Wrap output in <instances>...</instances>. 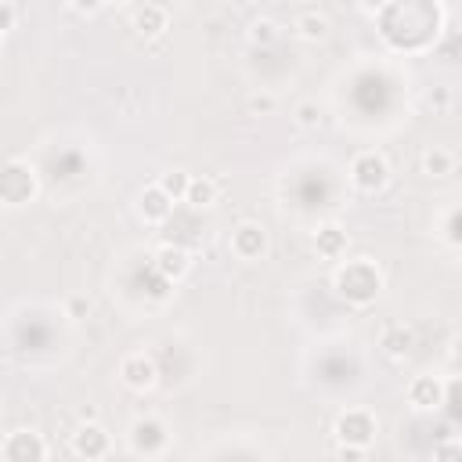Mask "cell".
Returning a JSON list of instances; mask_svg holds the SVG:
<instances>
[{
    "label": "cell",
    "instance_id": "1",
    "mask_svg": "<svg viewBox=\"0 0 462 462\" xmlns=\"http://www.w3.org/2000/svg\"><path fill=\"white\" fill-rule=\"evenodd\" d=\"M415 76L393 54H361L332 79V108L343 130L357 137H383L408 123Z\"/></svg>",
    "mask_w": 462,
    "mask_h": 462
},
{
    "label": "cell",
    "instance_id": "2",
    "mask_svg": "<svg viewBox=\"0 0 462 462\" xmlns=\"http://www.w3.org/2000/svg\"><path fill=\"white\" fill-rule=\"evenodd\" d=\"M350 202L346 173L336 159L321 152H303L289 159L278 173V209L285 220L314 231L325 220H336Z\"/></svg>",
    "mask_w": 462,
    "mask_h": 462
},
{
    "label": "cell",
    "instance_id": "3",
    "mask_svg": "<svg viewBox=\"0 0 462 462\" xmlns=\"http://www.w3.org/2000/svg\"><path fill=\"white\" fill-rule=\"evenodd\" d=\"M72 328L61 303L22 300L0 318V350L18 368L47 372L72 354Z\"/></svg>",
    "mask_w": 462,
    "mask_h": 462
},
{
    "label": "cell",
    "instance_id": "4",
    "mask_svg": "<svg viewBox=\"0 0 462 462\" xmlns=\"http://www.w3.org/2000/svg\"><path fill=\"white\" fill-rule=\"evenodd\" d=\"M40 177L43 195L54 202H72L79 199L101 173V155L94 137L79 130H54L36 141L32 155H25Z\"/></svg>",
    "mask_w": 462,
    "mask_h": 462
},
{
    "label": "cell",
    "instance_id": "5",
    "mask_svg": "<svg viewBox=\"0 0 462 462\" xmlns=\"http://www.w3.org/2000/svg\"><path fill=\"white\" fill-rule=\"evenodd\" d=\"M375 18V32L383 40V54L393 58H422L437 51L440 36L448 32V4L440 0H390L375 7H361Z\"/></svg>",
    "mask_w": 462,
    "mask_h": 462
},
{
    "label": "cell",
    "instance_id": "6",
    "mask_svg": "<svg viewBox=\"0 0 462 462\" xmlns=\"http://www.w3.org/2000/svg\"><path fill=\"white\" fill-rule=\"evenodd\" d=\"M300 375H303V386L314 397L332 401V404H350L365 390V383H368V354L346 332L321 336L303 354Z\"/></svg>",
    "mask_w": 462,
    "mask_h": 462
},
{
    "label": "cell",
    "instance_id": "7",
    "mask_svg": "<svg viewBox=\"0 0 462 462\" xmlns=\"http://www.w3.org/2000/svg\"><path fill=\"white\" fill-rule=\"evenodd\" d=\"M108 296L112 303L130 314V318H144V314H155L162 310L173 296H177V285L166 282L155 263H152V249L144 245H126L116 253L112 260V271H108Z\"/></svg>",
    "mask_w": 462,
    "mask_h": 462
},
{
    "label": "cell",
    "instance_id": "8",
    "mask_svg": "<svg viewBox=\"0 0 462 462\" xmlns=\"http://www.w3.org/2000/svg\"><path fill=\"white\" fill-rule=\"evenodd\" d=\"M148 350L155 357L159 390H166V393L184 390L202 375V346H199V339L191 332H180V328L162 332Z\"/></svg>",
    "mask_w": 462,
    "mask_h": 462
},
{
    "label": "cell",
    "instance_id": "9",
    "mask_svg": "<svg viewBox=\"0 0 462 462\" xmlns=\"http://www.w3.org/2000/svg\"><path fill=\"white\" fill-rule=\"evenodd\" d=\"M328 289L346 310H368L386 289V271L372 256H343L328 274Z\"/></svg>",
    "mask_w": 462,
    "mask_h": 462
},
{
    "label": "cell",
    "instance_id": "10",
    "mask_svg": "<svg viewBox=\"0 0 462 462\" xmlns=\"http://www.w3.org/2000/svg\"><path fill=\"white\" fill-rule=\"evenodd\" d=\"M245 79L253 83V90H267L278 94L282 87H292L300 76V54L282 40L274 47H249L245 61H242Z\"/></svg>",
    "mask_w": 462,
    "mask_h": 462
},
{
    "label": "cell",
    "instance_id": "11",
    "mask_svg": "<svg viewBox=\"0 0 462 462\" xmlns=\"http://www.w3.org/2000/svg\"><path fill=\"white\" fill-rule=\"evenodd\" d=\"M123 440H126V451H130L134 458H141V462H166V458L173 455V444H177L173 426H170L159 411H141V415H134V419L126 422Z\"/></svg>",
    "mask_w": 462,
    "mask_h": 462
},
{
    "label": "cell",
    "instance_id": "12",
    "mask_svg": "<svg viewBox=\"0 0 462 462\" xmlns=\"http://www.w3.org/2000/svg\"><path fill=\"white\" fill-rule=\"evenodd\" d=\"M40 195H43L40 177H36V170H32V162L25 155L7 159L0 166V206L4 209H22V206L36 202Z\"/></svg>",
    "mask_w": 462,
    "mask_h": 462
},
{
    "label": "cell",
    "instance_id": "13",
    "mask_svg": "<svg viewBox=\"0 0 462 462\" xmlns=\"http://www.w3.org/2000/svg\"><path fill=\"white\" fill-rule=\"evenodd\" d=\"M346 173V184H350V195H379L386 184H390V159L379 152V148H361L354 152V159L343 166Z\"/></svg>",
    "mask_w": 462,
    "mask_h": 462
},
{
    "label": "cell",
    "instance_id": "14",
    "mask_svg": "<svg viewBox=\"0 0 462 462\" xmlns=\"http://www.w3.org/2000/svg\"><path fill=\"white\" fill-rule=\"evenodd\" d=\"M332 437L336 444L343 448H361V451H372L375 437H379V415L365 404H343L336 411V422H332Z\"/></svg>",
    "mask_w": 462,
    "mask_h": 462
},
{
    "label": "cell",
    "instance_id": "15",
    "mask_svg": "<svg viewBox=\"0 0 462 462\" xmlns=\"http://www.w3.org/2000/svg\"><path fill=\"white\" fill-rule=\"evenodd\" d=\"M199 462H271V451L253 433H224L199 451Z\"/></svg>",
    "mask_w": 462,
    "mask_h": 462
},
{
    "label": "cell",
    "instance_id": "16",
    "mask_svg": "<svg viewBox=\"0 0 462 462\" xmlns=\"http://www.w3.org/2000/svg\"><path fill=\"white\" fill-rule=\"evenodd\" d=\"M0 462H51V444L40 430L18 426L0 437Z\"/></svg>",
    "mask_w": 462,
    "mask_h": 462
},
{
    "label": "cell",
    "instance_id": "17",
    "mask_svg": "<svg viewBox=\"0 0 462 462\" xmlns=\"http://www.w3.org/2000/svg\"><path fill=\"white\" fill-rule=\"evenodd\" d=\"M116 379H119L130 393H152V390H159V372H155L152 350L144 346V350L123 354L119 365H116Z\"/></svg>",
    "mask_w": 462,
    "mask_h": 462
},
{
    "label": "cell",
    "instance_id": "18",
    "mask_svg": "<svg viewBox=\"0 0 462 462\" xmlns=\"http://www.w3.org/2000/svg\"><path fill=\"white\" fill-rule=\"evenodd\" d=\"M271 249V238H267V227L260 220H238L227 235V253L242 263H256L263 260Z\"/></svg>",
    "mask_w": 462,
    "mask_h": 462
},
{
    "label": "cell",
    "instance_id": "19",
    "mask_svg": "<svg viewBox=\"0 0 462 462\" xmlns=\"http://www.w3.org/2000/svg\"><path fill=\"white\" fill-rule=\"evenodd\" d=\"M112 448H116V440H112V433H108L101 422H79V426L69 433V451H72L76 458L101 462V458L112 455Z\"/></svg>",
    "mask_w": 462,
    "mask_h": 462
},
{
    "label": "cell",
    "instance_id": "20",
    "mask_svg": "<svg viewBox=\"0 0 462 462\" xmlns=\"http://www.w3.org/2000/svg\"><path fill=\"white\" fill-rule=\"evenodd\" d=\"M444 390H448V375L440 379V375L422 372V375H411V383L404 386V401H408L415 411H430V415H437L440 404H444Z\"/></svg>",
    "mask_w": 462,
    "mask_h": 462
},
{
    "label": "cell",
    "instance_id": "21",
    "mask_svg": "<svg viewBox=\"0 0 462 462\" xmlns=\"http://www.w3.org/2000/svg\"><path fill=\"white\" fill-rule=\"evenodd\" d=\"M130 29L144 43L162 40L166 29H170V7L166 4H137V7H130Z\"/></svg>",
    "mask_w": 462,
    "mask_h": 462
},
{
    "label": "cell",
    "instance_id": "22",
    "mask_svg": "<svg viewBox=\"0 0 462 462\" xmlns=\"http://www.w3.org/2000/svg\"><path fill=\"white\" fill-rule=\"evenodd\" d=\"M152 263H155V271L166 278V282H173V285H180L188 274H191V249H184V245H173V242H159L155 249H152Z\"/></svg>",
    "mask_w": 462,
    "mask_h": 462
},
{
    "label": "cell",
    "instance_id": "23",
    "mask_svg": "<svg viewBox=\"0 0 462 462\" xmlns=\"http://www.w3.org/2000/svg\"><path fill=\"white\" fill-rule=\"evenodd\" d=\"M310 245H314V253H318L321 260L339 263V260L346 256V249H350V235H346V227H343L339 220H325V224H318V227L310 231Z\"/></svg>",
    "mask_w": 462,
    "mask_h": 462
},
{
    "label": "cell",
    "instance_id": "24",
    "mask_svg": "<svg viewBox=\"0 0 462 462\" xmlns=\"http://www.w3.org/2000/svg\"><path fill=\"white\" fill-rule=\"evenodd\" d=\"M328 32H332V22H328L325 11H318V7H303V11L292 14V29H289L292 40H300V43H325Z\"/></svg>",
    "mask_w": 462,
    "mask_h": 462
},
{
    "label": "cell",
    "instance_id": "25",
    "mask_svg": "<svg viewBox=\"0 0 462 462\" xmlns=\"http://www.w3.org/2000/svg\"><path fill=\"white\" fill-rule=\"evenodd\" d=\"M173 209H177V206L159 191V184H155V180H152V184H144V188L137 191V217H141L148 227H162V224L173 217Z\"/></svg>",
    "mask_w": 462,
    "mask_h": 462
},
{
    "label": "cell",
    "instance_id": "26",
    "mask_svg": "<svg viewBox=\"0 0 462 462\" xmlns=\"http://www.w3.org/2000/svg\"><path fill=\"white\" fill-rule=\"evenodd\" d=\"M411 346H415V332H411V325H404V321H390V325L379 332V350H383L390 361L411 357Z\"/></svg>",
    "mask_w": 462,
    "mask_h": 462
},
{
    "label": "cell",
    "instance_id": "27",
    "mask_svg": "<svg viewBox=\"0 0 462 462\" xmlns=\"http://www.w3.org/2000/svg\"><path fill=\"white\" fill-rule=\"evenodd\" d=\"M419 166H422L426 177H437V180H440V177H451V173H455L458 155H455V148H448V144H430V148L422 152Z\"/></svg>",
    "mask_w": 462,
    "mask_h": 462
},
{
    "label": "cell",
    "instance_id": "28",
    "mask_svg": "<svg viewBox=\"0 0 462 462\" xmlns=\"http://www.w3.org/2000/svg\"><path fill=\"white\" fill-rule=\"evenodd\" d=\"M217 199H220V184H217L213 177H206V173H202V177H195V173H191V184H188L184 206L199 213V209H213V206H217Z\"/></svg>",
    "mask_w": 462,
    "mask_h": 462
},
{
    "label": "cell",
    "instance_id": "29",
    "mask_svg": "<svg viewBox=\"0 0 462 462\" xmlns=\"http://www.w3.org/2000/svg\"><path fill=\"white\" fill-rule=\"evenodd\" d=\"M437 238L448 245V253H458V245H462V209H458V202H448L440 209V217H437Z\"/></svg>",
    "mask_w": 462,
    "mask_h": 462
},
{
    "label": "cell",
    "instance_id": "30",
    "mask_svg": "<svg viewBox=\"0 0 462 462\" xmlns=\"http://www.w3.org/2000/svg\"><path fill=\"white\" fill-rule=\"evenodd\" d=\"M282 40H285V29H282V22H274L271 14L253 18L249 29H245V43H249V47H274V43H282Z\"/></svg>",
    "mask_w": 462,
    "mask_h": 462
},
{
    "label": "cell",
    "instance_id": "31",
    "mask_svg": "<svg viewBox=\"0 0 462 462\" xmlns=\"http://www.w3.org/2000/svg\"><path fill=\"white\" fill-rule=\"evenodd\" d=\"M155 184H159V191H162L173 206H180V202H184V195H188L191 173H188V170H166V173H159V177H155Z\"/></svg>",
    "mask_w": 462,
    "mask_h": 462
},
{
    "label": "cell",
    "instance_id": "32",
    "mask_svg": "<svg viewBox=\"0 0 462 462\" xmlns=\"http://www.w3.org/2000/svg\"><path fill=\"white\" fill-rule=\"evenodd\" d=\"M321 105H318V97H300L296 105H292V123L300 126V130H318L321 126Z\"/></svg>",
    "mask_w": 462,
    "mask_h": 462
},
{
    "label": "cell",
    "instance_id": "33",
    "mask_svg": "<svg viewBox=\"0 0 462 462\" xmlns=\"http://www.w3.org/2000/svg\"><path fill=\"white\" fill-rule=\"evenodd\" d=\"M278 108V94H267V90H253L245 97V112L249 116H271Z\"/></svg>",
    "mask_w": 462,
    "mask_h": 462
},
{
    "label": "cell",
    "instance_id": "34",
    "mask_svg": "<svg viewBox=\"0 0 462 462\" xmlns=\"http://www.w3.org/2000/svg\"><path fill=\"white\" fill-rule=\"evenodd\" d=\"M430 455H433V462H462V444H458V437H444L433 444Z\"/></svg>",
    "mask_w": 462,
    "mask_h": 462
},
{
    "label": "cell",
    "instance_id": "35",
    "mask_svg": "<svg viewBox=\"0 0 462 462\" xmlns=\"http://www.w3.org/2000/svg\"><path fill=\"white\" fill-rule=\"evenodd\" d=\"M61 310H65V318L76 325V321H83V318L90 314V300H87V296H65Z\"/></svg>",
    "mask_w": 462,
    "mask_h": 462
},
{
    "label": "cell",
    "instance_id": "36",
    "mask_svg": "<svg viewBox=\"0 0 462 462\" xmlns=\"http://www.w3.org/2000/svg\"><path fill=\"white\" fill-rule=\"evenodd\" d=\"M14 22H18V4L0 0V36H7V29H14Z\"/></svg>",
    "mask_w": 462,
    "mask_h": 462
},
{
    "label": "cell",
    "instance_id": "37",
    "mask_svg": "<svg viewBox=\"0 0 462 462\" xmlns=\"http://www.w3.org/2000/svg\"><path fill=\"white\" fill-rule=\"evenodd\" d=\"M426 101L433 105V112H448V108H451V90H448V87H437Z\"/></svg>",
    "mask_w": 462,
    "mask_h": 462
},
{
    "label": "cell",
    "instance_id": "38",
    "mask_svg": "<svg viewBox=\"0 0 462 462\" xmlns=\"http://www.w3.org/2000/svg\"><path fill=\"white\" fill-rule=\"evenodd\" d=\"M336 458H339V462H365V458H368V451H361V448H343V444H336Z\"/></svg>",
    "mask_w": 462,
    "mask_h": 462
},
{
    "label": "cell",
    "instance_id": "39",
    "mask_svg": "<svg viewBox=\"0 0 462 462\" xmlns=\"http://www.w3.org/2000/svg\"><path fill=\"white\" fill-rule=\"evenodd\" d=\"M69 11H76V14H97L101 4H69Z\"/></svg>",
    "mask_w": 462,
    "mask_h": 462
},
{
    "label": "cell",
    "instance_id": "40",
    "mask_svg": "<svg viewBox=\"0 0 462 462\" xmlns=\"http://www.w3.org/2000/svg\"><path fill=\"white\" fill-rule=\"evenodd\" d=\"M79 422H97V408L94 404H83L79 408Z\"/></svg>",
    "mask_w": 462,
    "mask_h": 462
},
{
    "label": "cell",
    "instance_id": "41",
    "mask_svg": "<svg viewBox=\"0 0 462 462\" xmlns=\"http://www.w3.org/2000/svg\"><path fill=\"white\" fill-rule=\"evenodd\" d=\"M0 411H4V397H0Z\"/></svg>",
    "mask_w": 462,
    "mask_h": 462
},
{
    "label": "cell",
    "instance_id": "42",
    "mask_svg": "<svg viewBox=\"0 0 462 462\" xmlns=\"http://www.w3.org/2000/svg\"><path fill=\"white\" fill-rule=\"evenodd\" d=\"M0 47H4V36H0Z\"/></svg>",
    "mask_w": 462,
    "mask_h": 462
}]
</instances>
